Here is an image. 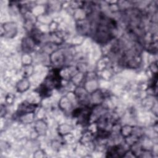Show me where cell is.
Returning a JSON list of instances; mask_svg holds the SVG:
<instances>
[{
    "label": "cell",
    "mask_w": 158,
    "mask_h": 158,
    "mask_svg": "<svg viewBox=\"0 0 158 158\" xmlns=\"http://www.w3.org/2000/svg\"><path fill=\"white\" fill-rule=\"evenodd\" d=\"M115 28L116 23L114 20L104 15H100L96 28V39L100 43L107 41L113 37L112 30L115 29Z\"/></svg>",
    "instance_id": "1"
},
{
    "label": "cell",
    "mask_w": 158,
    "mask_h": 158,
    "mask_svg": "<svg viewBox=\"0 0 158 158\" xmlns=\"http://www.w3.org/2000/svg\"><path fill=\"white\" fill-rule=\"evenodd\" d=\"M120 146H115L110 148L107 152L108 157H123L124 151Z\"/></svg>",
    "instance_id": "2"
}]
</instances>
